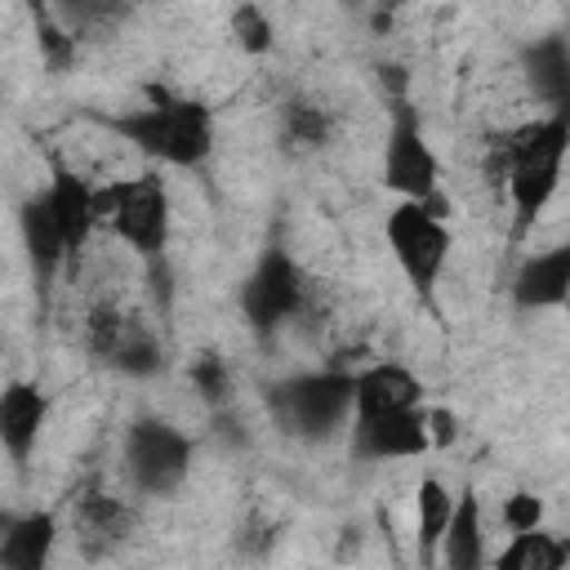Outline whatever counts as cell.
Masks as SVG:
<instances>
[{
	"mask_svg": "<svg viewBox=\"0 0 570 570\" xmlns=\"http://www.w3.org/2000/svg\"><path fill=\"white\" fill-rule=\"evenodd\" d=\"M94 125L129 142L134 151L174 165V169H200L214 156V111L200 98H169L160 94L147 107L129 111H85Z\"/></svg>",
	"mask_w": 570,
	"mask_h": 570,
	"instance_id": "cell-1",
	"label": "cell"
},
{
	"mask_svg": "<svg viewBox=\"0 0 570 570\" xmlns=\"http://www.w3.org/2000/svg\"><path fill=\"white\" fill-rule=\"evenodd\" d=\"M566 147H570V116L566 111H548V116L512 129L499 142V174L508 183L517 227H530L548 209V200L557 196Z\"/></svg>",
	"mask_w": 570,
	"mask_h": 570,
	"instance_id": "cell-2",
	"label": "cell"
},
{
	"mask_svg": "<svg viewBox=\"0 0 570 570\" xmlns=\"http://www.w3.org/2000/svg\"><path fill=\"white\" fill-rule=\"evenodd\" d=\"M445 196H432V200H396L383 218V236H387V249L401 267V276L410 281V289L419 298H428L436 285H441V272L450 263V249H454V232L445 223Z\"/></svg>",
	"mask_w": 570,
	"mask_h": 570,
	"instance_id": "cell-3",
	"label": "cell"
},
{
	"mask_svg": "<svg viewBox=\"0 0 570 570\" xmlns=\"http://www.w3.org/2000/svg\"><path fill=\"white\" fill-rule=\"evenodd\" d=\"M111 227L116 240H125L138 258L160 263L165 245H169V187L156 169L138 174V178H116L107 187H98V227Z\"/></svg>",
	"mask_w": 570,
	"mask_h": 570,
	"instance_id": "cell-4",
	"label": "cell"
},
{
	"mask_svg": "<svg viewBox=\"0 0 570 570\" xmlns=\"http://www.w3.org/2000/svg\"><path fill=\"white\" fill-rule=\"evenodd\" d=\"M272 410L294 436H330L352 419V370H307L272 387Z\"/></svg>",
	"mask_w": 570,
	"mask_h": 570,
	"instance_id": "cell-5",
	"label": "cell"
},
{
	"mask_svg": "<svg viewBox=\"0 0 570 570\" xmlns=\"http://www.w3.org/2000/svg\"><path fill=\"white\" fill-rule=\"evenodd\" d=\"M120 454H125L129 481H134L142 494H156V499H160V494H174V490L187 481L196 445H191V436L178 432L169 419L142 414V419L129 423Z\"/></svg>",
	"mask_w": 570,
	"mask_h": 570,
	"instance_id": "cell-6",
	"label": "cell"
},
{
	"mask_svg": "<svg viewBox=\"0 0 570 570\" xmlns=\"http://www.w3.org/2000/svg\"><path fill=\"white\" fill-rule=\"evenodd\" d=\"M307 303V276L294 263V254H285L281 245H267L249 276L240 281V312L249 321L254 334H276L285 321H294Z\"/></svg>",
	"mask_w": 570,
	"mask_h": 570,
	"instance_id": "cell-7",
	"label": "cell"
},
{
	"mask_svg": "<svg viewBox=\"0 0 570 570\" xmlns=\"http://www.w3.org/2000/svg\"><path fill=\"white\" fill-rule=\"evenodd\" d=\"M383 187L396 191L401 200L441 196V160H436L410 102H396V116L383 138Z\"/></svg>",
	"mask_w": 570,
	"mask_h": 570,
	"instance_id": "cell-8",
	"label": "cell"
},
{
	"mask_svg": "<svg viewBox=\"0 0 570 570\" xmlns=\"http://www.w3.org/2000/svg\"><path fill=\"white\" fill-rule=\"evenodd\" d=\"M40 196H45L53 223H58V236L67 245V258L80 254L89 245V236L98 232V187L85 174H76L71 165L53 160L49 165V183H45Z\"/></svg>",
	"mask_w": 570,
	"mask_h": 570,
	"instance_id": "cell-9",
	"label": "cell"
},
{
	"mask_svg": "<svg viewBox=\"0 0 570 570\" xmlns=\"http://www.w3.org/2000/svg\"><path fill=\"white\" fill-rule=\"evenodd\" d=\"M49 423V392L36 379H9L0 387V450L13 468H27Z\"/></svg>",
	"mask_w": 570,
	"mask_h": 570,
	"instance_id": "cell-10",
	"label": "cell"
},
{
	"mask_svg": "<svg viewBox=\"0 0 570 570\" xmlns=\"http://www.w3.org/2000/svg\"><path fill=\"white\" fill-rule=\"evenodd\" d=\"M428 405L419 410H396L379 419H352V454L370 463H396V459H419L432 450L428 441Z\"/></svg>",
	"mask_w": 570,
	"mask_h": 570,
	"instance_id": "cell-11",
	"label": "cell"
},
{
	"mask_svg": "<svg viewBox=\"0 0 570 570\" xmlns=\"http://www.w3.org/2000/svg\"><path fill=\"white\" fill-rule=\"evenodd\" d=\"M423 383L401 361H370L352 370V419H379L396 410H419Z\"/></svg>",
	"mask_w": 570,
	"mask_h": 570,
	"instance_id": "cell-12",
	"label": "cell"
},
{
	"mask_svg": "<svg viewBox=\"0 0 570 570\" xmlns=\"http://www.w3.org/2000/svg\"><path fill=\"white\" fill-rule=\"evenodd\" d=\"M58 548V517L31 508L0 521V570H49Z\"/></svg>",
	"mask_w": 570,
	"mask_h": 570,
	"instance_id": "cell-13",
	"label": "cell"
},
{
	"mask_svg": "<svg viewBox=\"0 0 570 570\" xmlns=\"http://www.w3.org/2000/svg\"><path fill=\"white\" fill-rule=\"evenodd\" d=\"M436 557L445 570H485L490 566L485 512H481V494L472 485H463L454 494V512H450V525L436 543Z\"/></svg>",
	"mask_w": 570,
	"mask_h": 570,
	"instance_id": "cell-14",
	"label": "cell"
},
{
	"mask_svg": "<svg viewBox=\"0 0 570 570\" xmlns=\"http://www.w3.org/2000/svg\"><path fill=\"white\" fill-rule=\"evenodd\" d=\"M566 294H570V245H552V249L521 258V267L512 276V303L521 312L561 307Z\"/></svg>",
	"mask_w": 570,
	"mask_h": 570,
	"instance_id": "cell-15",
	"label": "cell"
},
{
	"mask_svg": "<svg viewBox=\"0 0 570 570\" xmlns=\"http://www.w3.org/2000/svg\"><path fill=\"white\" fill-rule=\"evenodd\" d=\"M18 240H22V249H27V263H31L36 285L49 294V289H53V276H58L62 263H67V245H62L58 223H53V214H49V205H45L40 191L18 205Z\"/></svg>",
	"mask_w": 570,
	"mask_h": 570,
	"instance_id": "cell-16",
	"label": "cell"
},
{
	"mask_svg": "<svg viewBox=\"0 0 570 570\" xmlns=\"http://www.w3.org/2000/svg\"><path fill=\"white\" fill-rule=\"evenodd\" d=\"M450 512H454V490L441 476H423L414 485V552H419V566L436 561V543L450 525Z\"/></svg>",
	"mask_w": 570,
	"mask_h": 570,
	"instance_id": "cell-17",
	"label": "cell"
},
{
	"mask_svg": "<svg viewBox=\"0 0 570 570\" xmlns=\"http://www.w3.org/2000/svg\"><path fill=\"white\" fill-rule=\"evenodd\" d=\"M566 561H570V543L557 530L539 525L530 534H512L499 548L494 570H566Z\"/></svg>",
	"mask_w": 570,
	"mask_h": 570,
	"instance_id": "cell-18",
	"label": "cell"
},
{
	"mask_svg": "<svg viewBox=\"0 0 570 570\" xmlns=\"http://www.w3.org/2000/svg\"><path fill=\"white\" fill-rule=\"evenodd\" d=\"M530 80H534V89L552 102V111H566V102H570V49H566V40H539L530 53Z\"/></svg>",
	"mask_w": 570,
	"mask_h": 570,
	"instance_id": "cell-19",
	"label": "cell"
},
{
	"mask_svg": "<svg viewBox=\"0 0 570 570\" xmlns=\"http://www.w3.org/2000/svg\"><path fill=\"white\" fill-rule=\"evenodd\" d=\"M232 36H236V45H240L249 58H258V53L272 49L276 27H272V18H267L258 4H240V9H232Z\"/></svg>",
	"mask_w": 570,
	"mask_h": 570,
	"instance_id": "cell-20",
	"label": "cell"
},
{
	"mask_svg": "<svg viewBox=\"0 0 570 570\" xmlns=\"http://www.w3.org/2000/svg\"><path fill=\"white\" fill-rule=\"evenodd\" d=\"M285 138L298 147V151H312L330 138V116L321 107H307V102H289L285 107Z\"/></svg>",
	"mask_w": 570,
	"mask_h": 570,
	"instance_id": "cell-21",
	"label": "cell"
},
{
	"mask_svg": "<svg viewBox=\"0 0 570 570\" xmlns=\"http://www.w3.org/2000/svg\"><path fill=\"white\" fill-rule=\"evenodd\" d=\"M191 387H196L205 401L223 405V401L232 396V374H227V361H223L218 352L196 356V361H191Z\"/></svg>",
	"mask_w": 570,
	"mask_h": 570,
	"instance_id": "cell-22",
	"label": "cell"
},
{
	"mask_svg": "<svg viewBox=\"0 0 570 570\" xmlns=\"http://www.w3.org/2000/svg\"><path fill=\"white\" fill-rule=\"evenodd\" d=\"M499 517H503V530L508 534H530V530L543 525V499L534 490H512L503 499V512Z\"/></svg>",
	"mask_w": 570,
	"mask_h": 570,
	"instance_id": "cell-23",
	"label": "cell"
},
{
	"mask_svg": "<svg viewBox=\"0 0 570 570\" xmlns=\"http://www.w3.org/2000/svg\"><path fill=\"white\" fill-rule=\"evenodd\" d=\"M40 49H45V58L49 62H62V58H71L76 53V36H67V31H58V27H40Z\"/></svg>",
	"mask_w": 570,
	"mask_h": 570,
	"instance_id": "cell-24",
	"label": "cell"
},
{
	"mask_svg": "<svg viewBox=\"0 0 570 570\" xmlns=\"http://www.w3.org/2000/svg\"><path fill=\"white\" fill-rule=\"evenodd\" d=\"M423 414H428V441H432V450L436 445H450L454 441V414L441 410V405H428Z\"/></svg>",
	"mask_w": 570,
	"mask_h": 570,
	"instance_id": "cell-25",
	"label": "cell"
}]
</instances>
